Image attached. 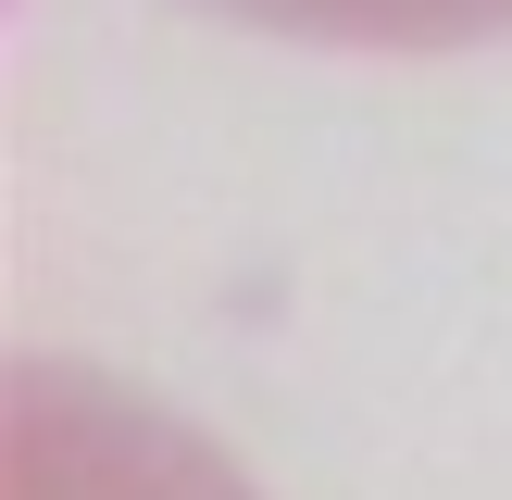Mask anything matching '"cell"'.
Wrapping results in <instances>:
<instances>
[{
    "mask_svg": "<svg viewBox=\"0 0 512 500\" xmlns=\"http://www.w3.org/2000/svg\"><path fill=\"white\" fill-rule=\"evenodd\" d=\"M188 13L263 25V38H313V50H475V38H512V0H188Z\"/></svg>",
    "mask_w": 512,
    "mask_h": 500,
    "instance_id": "obj_1",
    "label": "cell"
}]
</instances>
